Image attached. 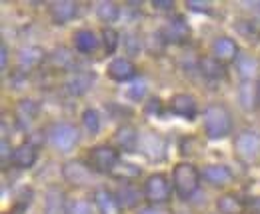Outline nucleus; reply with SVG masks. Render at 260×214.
<instances>
[{
	"instance_id": "nucleus-1",
	"label": "nucleus",
	"mask_w": 260,
	"mask_h": 214,
	"mask_svg": "<svg viewBox=\"0 0 260 214\" xmlns=\"http://www.w3.org/2000/svg\"><path fill=\"white\" fill-rule=\"evenodd\" d=\"M230 130H232L230 110L220 102L208 104L204 110V134L210 140H220V138H226Z\"/></svg>"
},
{
	"instance_id": "nucleus-2",
	"label": "nucleus",
	"mask_w": 260,
	"mask_h": 214,
	"mask_svg": "<svg viewBox=\"0 0 260 214\" xmlns=\"http://www.w3.org/2000/svg\"><path fill=\"white\" fill-rule=\"evenodd\" d=\"M200 170L190 162H178L172 168V186L180 198H190L200 186Z\"/></svg>"
},
{
	"instance_id": "nucleus-3",
	"label": "nucleus",
	"mask_w": 260,
	"mask_h": 214,
	"mask_svg": "<svg viewBox=\"0 0 260 214\" xmlns=\"http://www.w3.org/2000/svg\"><path fill=\"white\" fill-rule=\"evenodd\" d=\"M88 164L94 172L112 174L120 164V150L112 144H96L88 150Z\"/></svg>"
},
{
	"instance_id": "nucleus-4",
	"label": "nucleus",
	"mask_w": 260,
	"mask_h": 214,
	"mask_svg": "<svg viewBox=\"0 0 260 214\" xmlns=\"http://www.w3.org/2000/svg\"><path fill=\"white\" fill-rule=\"evenodd\" d=\"M142 196L146 202H150V206H158V204H166L172 196V186L166 174L162 172H154L144 180L142 186Z\"/></svg>"
},
{
	"instance_id": "nucleus-5",
	"label": "nucleus",
	"mask_w": 260,
	"mask_h": 214,
	"mask_svg": "<svg viewBox=\"0 0 260 214\" xmlns=\"http://www.w3.org/2000/svg\"><path fill=\"white\" fill-rule=\"evenodd\" d=\"M234 154L240 162L252 164L260 156V134L252 129L240 130L234 138Z\"/></svg>"
},
{
	"instance_id": "nucleus-6",
	"label": "nucleus",
	"mask_w": 260,
	"mask_h": 214,
	"mask_svg": "<svg viewBox=\"0 0 260 214\" xmlns=\"http://www.w3.org/2000/svg\"><path fill=\"white\" fill-rule=\"evenodd\" d=\"M48 140L50 144L58 150V152H70L78 140H80V132L76 126L66 124V122H58L52 129L48 130Z\"/></svg>"
},
{
	"instance_id": "nucleus-7",
	"label": "nucleus",
	"mask_w": 260,
	"mask_h": 214,
	"mask_svg": "<svg viewBox=\"0 0 260 214\" xmlns=\"http://www.w3.org/2000/svg\"><path fill=\"white\" fill-rule=\"evenodd\" d=\"M138 150L144 158H148L150 162H162L166 158V140L162 134L158 132H144L140 134V140H138Z\"/></svg>"
},
{
	"instance_id": "nucleus-8",
	"label": "nucleus",
	"mask_w": 260,
	"mask_h": 214,
	"mask_svg": "<svg viewBox=\"0 0 260 214\" xmlns=\"http://www.w3.org/2000/svg\"><path fill=\"white\" fill-rule=\"evenodd\" d=\"M160 32H162L166 44H184L190 40V34H192L188 22H186L184 16H180V14L172 16L170 20H166V24L162 26Z\"/></svg>"
},
{
	"instance_id": "nucleus-9",
	"label": "nucleus",
	"mask_w": 260,
	"mask_h": 214,
	"mask_svg": "<svg viewBox=\"0 0 260 214\" xmlns=\"http://www.w3.org/2000/svg\"><path fill=\"white\" fill-rule=\"evenodd\" d=\"M92 172L90 164H84L82 160H68L62 166V178L70 186H88L92 184Z\"/></svg>"
},
{
	"instance_id": "nucleus-10",
	"label": "nucleus",
	"mask_w": 260,
	"mask_h": 214,
	"mask_svg": "<svg viewBox=\"0 0 260 214\" xmlns=\"http://www.w3.org/2000/svg\"><path fill=\"white\" fill-rule=\"evenodd\" d=\"M36 158H38L36 144L26 140V142H20L18 146H14L12 156H10V166H14L18 170H28L36 164Z\"/></svg>"
},
{
	"instance_id": "nucleus-11",
	"label": "nucleus",
	"mask_w": 260,
	"mask_h": 214,
	"mask_svg": "<svg viewBox=\"0 0 260 214\" xmlns=\"http://www.w3.org/2000/svg\"><path fill=\"white\" fill-rule=\"evenodd\" d=\"M170 112L176 114V116H180V118H184V120H188V122H192L194 118H196V114H198V102H196V98L192 96V94H188V92H178V94H174L172 98H170Z\"/></svg>"
},
{
	"instance_id": "nucleus-12",
	"label": "nucleus",
	"mask_w": 260,
	"mask_h": 214,
	"mask_svg": "<svg viewBox=\"0 0 260 214\" xmlns=\"http://www.w3.org/2000/svg\"><path fill=\"white\" fill-rule=\"evenodd\" d=\"M200 176L204 182H208L210 186H216V188H222V186H228L234 178L232 170L224 164H206L202 170H200Z\"/></svg>"
},
{
	"instance_id": "nucleus-13",
	"label": "nucleus",
	"mask_w": 260,
	"mask_h": 214,
	"mask_svg": "<svg viewBox=\"0 0 260 214\" xmlns=\"http://www.w3.org/2000/svg\"><path fill=\"white\" fill-rule=\"evenodd\" d=\"M136 72L138 70H136L134 62L128 58H114L106 68L108 78H112L114 82H128L136 76Z\"/></svg>"
},
{
	"instance_id": "nucleus-14",
	"label": "nucleus",
	"mask_w": 260,
	"mask_h": 214,
	"mask_svg": "<svg viewBox=\"0 0 260 214\" xmlns=\"http://www.w3.org/2000/svg\"><path fill=\"white\" fill-rule=\"evenodd\" d=\"M210 50H212V56L220 62H224V64L226 62H236V58L240 54L236 42L230 36H216L212 46H210Z\"/></svg>"
},
{
	"instance_id": "nucleus-15",
	"label": "nucleus",
	"mask_w": 260,
	"mask_h": 214,
	"mask_svg": "<svg viewBox=\"0 0 260 214\" xmlns=\"http://www.w3.org/2000/svg\"><path fill=\"white\" fill-rule=\"evenodd\" d=\"M94 206L100 214H122V206L114 192L108 188H96L94 190Z\"/></svg>"
},
{
	"instance_id": "nucleus-16",
	"label": "nucleus",
	"mask_w": 260,
	"mask_h": 214,
	"mask_svg": "<svg viewBox=\"0 0 260 214\" xmlns=\"http://www.w3.org/2000/svg\"><path fill=\"white\" fill-rule=\"evenodd\" d=\"M50 20L58 26L74 20V16L78 14V4L70 2V0H60V2H52L50 4Z\"/></svg>"
},
{
	"instance_id": "nucleus-17",
	"label": "nucleus",
	"mask_w": 260,
	"mask_h": 214,
	"mask_svg": "<svg viewBox=\"0 0 260 214\" xmlns=\"http://www.w3.org/2000/svg\"><path fill=\"white\" fill-rule=\"evenodd\" d=\"M96 80V74L90 72V70H82V72H74L66 82H64V90L72 96H82L86 94L88 90L92 88Z\"/></svg>"
},
{
	"instance_id": "nucleus-18",
	"label": "nucleus",
	"mask_w": 260,
	"mask_h": 214,
	"mask_svg": "<svg viewBox=\"0 0 260 214\" xmlns=\"http://www.w3.org/2000/svg\"><path fill=\"white\" fill-rule=\"evenodd\" d=\"M138 140L140 134L132 124H122L120 129L114 132V144L120 152H134L138 150Z\"/></svg>"
},
{
	"instance_id": "nucleus-19",
	"label": "nucleus",
	"mask_w": 260,
	"mask_h": 214,
	"mask_svg": "<svg viewBox=\"0 0 260 214\" xmlns=\"http://www.w3.org/2000/svg\"><path fill=\"white\" fill-rule=\"evenodd\" d=\"M198 70H200V74H202L204 78H208V80H224V78L228 76L224 62L216 60L214 56H202V58L198 60Z\"/></svg>"
},
{
	"instance_id": "nucleus-20",
	"label": "nucleus",
	"mask_w": 260,
	"mask_h": 214,
	"mask_svg": "<svg viewBox=\"0 0 260 214\" xmlns=\"http://www.w3.org/2000/svg\"><path fill=\"white\" fill-rule=\"evenodd\" d=\"M236 70L244 78V82H250L260 70V60L252 54H238L236 58Z\"/></svg>"
},
{
	"instance_id": "nucleus-21",
	"label": "nucleus",
	"mask_w": 260,
	"mask_h": 214,
	"mask_svg": "<svg viewBox=\"0 0 260 214\" xmlns=\"http://www.w3.org/2000/svg\"><path fill=\"white\" fill-rule=\"evenodd\" d=\"M38 114V104L30 98H22L18 104H16V110H14V116L18 120L20 126H28Z\"/></svg>"
},
{
	"instance_id": "nucleus-22",
	"label": "nucleus",
	"mask_w": 260,
	"mask_h": 214,
	"mask_svg": "<svg viewBox=\"0 0 260 214\" xmlns=\"http://www.w3.org/2000/svg\"><path fill=\"white\" fill-rule=\"evenodd\" d=\"M42 60H44V50L38 48V46H24L18 52V66L22 70H30L36 64H40Z\"/></svg>"
},
{
	"instance_id": "nucleus-23",
	"label": "nucleus",
	"mask_w": 260,
	"mask_h": 214,
	"mask_svg": "<svg viewBox=\"0 0 260 214\" xmlns=\"http://www.w3.org/2000/svg\"><path fill=\"white\" fill-rule=\"evenodd\" d=\"M114 194H116V198H118L122 208H136L138 202H140V190L130 182H122L120 188Z\"/></svg>"
},
{
	"instance_id": "nucleus-24",
	"label": "nucleus",
	"mask_w": 260,
	"mask_h": 214,
	"mask_svg": "<svg viewBox=\"0 0 260 214\" xmlns=\"http://www.w3.org/2000/svg\"><path fill=\"white\" fill-rule=\"evenodd\" d=\"M216 208L220 214H242L246 204L236 194H222L216 198Z\"/></svg>"
},
{
	"instance_id": "nucleus-25",
	"label": "nucleus",
	"mask_w": 260,
	"mask_h": 214,
	"mask_svg": "<svg viewBox=\"0 0 260 214\" xmlns=\"http://www.w3.org/2000/svg\"><path fill=\"white\" fill-rule=\"evenodd\" d=\"M72 40H74L76 50H78V52H82V54H90V52H94V50L98 48L96 34H94L92 30H88V28H80V30H76V32H74V36H72Z\"/></svg>"
},
{
	"instance_id": "nucleus-26",
	"label": "nucleus",
	"mask_w": 260,
	"mask_h": 214,
	"mask_svg": "<svg viewBox=\"0 0 260 214\" xmlns=\"http://www.w3.org/2000/svg\"><path fill=\"white\" fill-rule=\"evenodd\" d=\"M48 62H50V66L56 68V70H68V68L74 64V56H72V52H70L68 48L60 46V48H56L54 52L48 54Z\"/></svg>"
},
{
	"instance_id": "nucleus-27",
	"label": "nucleus",
	"mask_w": 260,
	"mask_h": 214,
	"mask_svg": "<svg viewBox=\"0 0 260 214\" xmlns=\"http://www.w3.org/2000/svg\"><path fill=\"white\" fill-rule=\"evenodd\" d=\"M44 214H66L64 208V196L58 188H50L46 192V200H44Z\"/></svg>"
},
{
	"instance_id": "nucleus-28",
	"label": "nucleus",
	"mask_w": 260,
	"mask_h": 214,
	"mask_svg": "<svg viewBox=\"0 0 260 214\" xmlns=\"http://www.w3.org/2000/svg\"><path fill=\"white\" fill-rule=\"evenodd\" d=\"M238 102L244 110H254L258 102V88H254L252 82H242L238 88Z\"/></svg>"
},
{
	"instance_id": "nucleus-29",
	"label": "nucleus",
	"mask_w": 260,
	"mask_h": 214,
	"mask_svg": "<svg viewBox=\"0 0 260 214\" xmlns=\"http://www.w3.org/2000/svg\"><path fill=\"white\" fill-rule=\"evenodd\" d=\"M96 16H98V20H100V22H104V24H112V22H116V20H118V16H120V8H118V4H116V2H100V4L96 6Z\"/></svg>"
},
{
	"instance_id": "nucleus-30",
	"label": "nucleus",
	"mask_w": 260,
	"mask_h": 214,
	"mask_svg": "<svg viewBox=\"0 0 260 214\" xmlns=\"http://www.w3.org/2000/svg\"><path fill=\"white\" fill-rule=\"evenodd\" d=\"M234 28H236V32H238L242 38H246L248 42H258L260 32H258V24H256V22L240 18V20H236Z\"/></svg>"
},
{
	"instance_id": "nucleus-31",
	"label": "nucleus",
	"mask_w": 260,
	"mask_h": 214,
	"mask_svg": "<svg viewBox=\"0 0 260 214\" xmlns=\"http://www.w3.org/2000/svg\"><path fill=\"white\" fill-rule=\"evenodd\" d=\"M82 124L90 134H98L100 132V114L94 108H86L82 112Z\"/></svg>"
},
{
	"instance_id": "nucleus-32",
	"label": "nucleus",
	"mask_w": 260,
	"mask_h": 214,
	"mask_svg": "<svg viewBox=\"0 0 260 214\" xmlns=\"http://www.w3.org/2000/svg\"><path fill=\"white\" fill-rule=\"evenodd\" d=\"M112 176H116V178H120V180L128 182V180H132V178L140 176V168H138L136 164H130V162H120V164L114 168Z\"/></svg>"
},
{
	"instance_id": "nucleus-33",
	"label": "nucleus",
	"mask_w": 260,
	"mask_h": 214,
	"mask_svg": "<svg viewBox=\"0 0 260 214\" xmlns=\"http://www.w3.org/2000/svg\"><path fill=\"white\" fill-rule=\"evenodd\" d=\"M102 42H104L106 54H114L116 48H118V42H120V36L114 28H104L102 30Z\"/></svg>"
},
{
	"instance_id": "nucleus-34",
	"label": "nucleus",
	"mask_w": 260,
	"mask_h": 214,
	"mask_svg": "<svg viewBox=\"0 0 260 214\" xmlns=\"http://www.w3.org/2000/svg\"><path fill=\"white\" fill-rule=\"evenodd\" d=\"M66 214H94V208H92V202H90V200L76 198V200L68 202Z\"/></svg>"
},
{
	"instance_id": "nucleus-35",
	"label": "nucleus",
	"mask_w": 260,
	"mask_h": 214,
	"mask_svg": "<svg viewBox=\"0 0 260 214\" xmlns=\"http://www.w3.org/2000/svg\"><path fill=\"white\" fill-rule=\"evenodd\" d=\"M198 150H200V142L196 140V136H194V134L184 136V138L180 140V154H184V156H192V154H198Z\"/></svg>"
},
{
	"instance_id": "nucleus-36",
	"label": "nucleus",
	"mask_w": 260,
	"mask_h": 214,
	"mask_svg": "<svg viewBox=\"0 0 260 214\" xmlns=\"http://www.w3.org/2000/svg\"><path fill=\"white\" fill-rule=\"evenodd\" d=\"M162 112H164L162 100H160L158 96H150V98L146 100V104H144V114L156 118V116H162Z\"/></svg>"
},
{
	"instance_id": "nucleus-37",
	"label": "nucleus",
	"mask_w": 260,
	"mask_h": 214,
	"mask_svg": "<svg viewBox=\"0 0 260 214\" xmlns=\"http://www.w3.org/2000/svg\"><path fill=\"white\" fill-rule=\"evenodd\" d=\"M186 8L192 10V12H204V14L212 12V4L210 2H202V0H186Z\"/></svg>"
},
{
	"instance_id": "nucleus-38",
	"label": "nucleus",
	"mask_w": 260,
	"mask_h": 214,
	"mask_svg": "<svg viewBox=\"0 0 260 214\" xmlns=\"http://www.w3.org/2000/svg\"><path fill=\"white\" fill-rule=\"evenodd\" d=\"M128 98L130 100H134V102H140L142 98H144V94H146V86L144 84H132L128 88Z\"/></svg>"
},
{
	"instance_id": "nucleus-39",
	"label": "nucleus",
	"mask_w": 260,
	"mask_h": 214,
	"mask_svg": "<svg viewBox=\"0 0 260 214\" xmlns=\"http://www.w3.org/2000/svg\"><path fill=\"white\" fill-rule=\"evenodd\" d=\"M150 4H152V8H158V10H172L176 6L174 0H152Z\"/></svg>"
},
{
	"instance_id": "nucleus-40",
	"label": "nucleus",
	"mask_w": 260,
	"mask_h": 214,
	"mask_svg": "<svg viewBox=\"0 0 260 214\" xmlns=\"http://www.w3.org/2000/svg\"><path fill=\"white\" fill-rule=\"evenodd\" d=\"M6 62H8V46H6V42H0V66H2V70L6 68Z\"/></svg>"
},
{
	"instance_id": "nucleus-41",
	"label": "nucleus",
	"mask_w": 260,
	"mask_h": 214,
	"mask_svg": "<svg viewBox=\"0 0 260 214\" xmlns=\"http://www.w3.org/2000/svg\"><path fill=\"white\" fill-rule=\"evenodd\" d=\"M138 214H170V212H166V210H162L158 206H146V208H140Z\"/></svg>"
},
{
	"instance_id": "nucleus-42",
	"label": "nucleus",
	"mask_w": 260,
	"mask_h": 214,
	"mask_svg": "<svg viewBox=\"0 0 260 214\" xmlns=\"http://www.w3.org/2000/svg\"><path fill=\"white\" fill-rule=\"evenodd\" d=\"M128 40H126V44H128V52L130 54H134L138 48H140V40H136L134 36H126Z\"/></svg>"
},
{
	"instance_id": "nucleus-43",
	"label": "nucleus",
	"mask_w": 260,
	"mask_h": 214,
	"mask_svg": "<svg viewBox=\"0 0 260 214\" xmlns=\"http://www.w3.org/2000/svg\"><path fill=\"white\" fill-rule=\"evenodd\" d=\"M250 208H252V212L260 214V196H256V198L250 200Z\"/></svg>"
},
{
	"instance_id": "nucleus-44",
	"label": "nucleus",
	"mask_w": 260,
	"mask_h": 214,
	"mask_svg": "<svg viewBox=\"0 0 260 214\" xmlns=\"http://www.w3.org/2000/svg\"><path fill=\"white\" fill-rule=\"evenodd\" d=\"M256 88H258V104H260V78H258V84H256Z\"/></svg>"
}]
</instances>
